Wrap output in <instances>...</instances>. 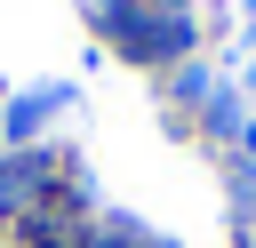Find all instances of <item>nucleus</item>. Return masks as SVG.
<instances>
[{
    "instance_id": "obj_1",
    "label": "nucleus",
    "mask_w": 256,
    "mask_h": 248,
    "mask_svg": "<svg viewBox=\"0 0 256 248\" xmlns=\"http://www.w3.org/2000/svg\"><path fill=\"white\" fill-rule=\"evenodd\" d=\"M56 104H64V88H40V96H24V104L8 112V136H32V128H40V120H48Z\"/></svg>"
}]
</instances>
